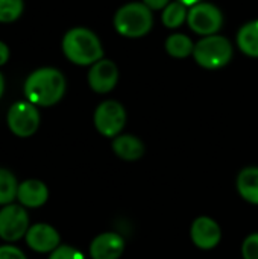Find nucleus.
<instances>
[{
	"instance_id": "f8f14e48",
	"label": "nucleus",
	"mask_w": 258,
	"mask_h": 259,
	"mask_svg": "<svg viewBox=\"0 0 258 259\" xmlns=\"http://www.w3.org/2000/svg\"><path fill=\"white\" fill-rule=\"evenodd\" d=\"M125 252V240L116 232H103L90 244L93 259H119Z\"/></svg>"
},
{
	"instance_id": "a211bd4d",
	"label": "nucleus",
	"mask_w": 258,
	"mask_h": 259,
	"mask_svg": "<svg viewBox=\"0 0 258 259\" xmlns=\"http://www.w3.org/2000/svg\"><path fill=\"white\" fill-rule=\"evenodd\" d=\"M187 15H189L187 6L176 0V2L169 3V5L163 9L161 20H163V24H164L166 27H169V29H176V27H179V26L187 20Z\"/></svg>"
},
{
	"instance_id": "b1692460",
	"label": "nucleus",
	"mask_w": 258,
	"mask_h": 259,
	"mask_svg": "<svg viewBox=\"0 0 258 259\" xmlns=\"http://www.w3.org/2000/svg\"><path fill=\"white\" fill-rule=\"evenodd\" d=\"M143 3L151 11H160V9H164L170 3V0H143Z\"/></svg>"
},
{
	"instance_id": "ddd939ff",
	"label": "nucleus",
	"mask_w": 258,
	"mask_h": 259,
	"mask_svg": "<svg viewBox=\"0 0 258 259\" xmlns=\"http://www.w3.org/2000/svg\"><path fill=\"white\" fill-rule=\"evenodd\" d=\"M49 199L47 185L38 179H27L18 185L17 200L24 208H40Z\"/></svg>"
},
{
	"instance_id": "4be33fe9",
	"label": "nucleus",
	"mask_w": 258,
	"mask_h": 259,
	"mask_svg": "<svg viewBox=\"0 0 258 259\" xmlns=\"http://www.w3.org/2000/svg\"><path fill=\"white\" fill-rule=\"evenodd\" d=\"M243 259H258V234L249 235L242 246Z\"/></svg>"
},
{
	"instance_id": "39448f33",
	"label": "nucleus",
	"mask_w": 258,
	"mask_h": 259,
	"mask_svg": "<svg viewBox=\"0 0 258 259\" xmlns=\"http://www.w3.org/2000/svg\"><path fill=\"white\" fill-rule=\"evenodd\" d=\"M6 123L9 131L20 138L32 137L40 127L38 106L29 100H20L11 105L6 114Z\"/></svg>"
},
{
	"instance_id": "f3484780",
	"label": "nucleus",
	"mask_w": 258,
	"mask_h": 259,
	"mask_svg": "<svg viewBox=\"0 0 258 259\" xmlns=\"http://www.w3.org/2000/svg\"><path fill=\"white\" fill-rule=\"evenodd\" d=\"M193 50H195L193 41L184 33H173L166 39V52L173 58L178 59L187 58L193 55Z\"/></svg>"
},
{
	"instance_id": "423d86ee",
	"label": "nucleus",
	"mask_w": 258,
	"mask_h": 259,
	"mask_svg": "<svg viewBox=\"0 0 258 259\" xmlns=\"http://www.w3.org/2000/svg\"><path fill=\"white\" fill-rule=\"evenodd\" d=\"M29 214L20 203H9L0 209V238L6 243H15L26 237L29 231Z\"/></svg>"
},
{
	"instance_id": "1a4fd4ad",
	"label": "nucleus",
	"mask_w": 258,
	"mask_h": 259,
	"mask_svg": "<svg viewBox=\"0 0 258 259\" xmlns=\"http://www.w3.org/2000/svg\"><path fill=\"white\" fill-rule=\"evenodd\" d=\"M88 85L94 93L106 94L117 85L119 80V70L117 65L109 59H100L91 65L88 71Z\"/></svg>"
},
{
	"instance_id": "9d476101",
	"label": "nucleus",
	"mask_w": 258,
	"mask_h": 259,
	"mask_svg": "<svg viewBox=\"0 0 258 259\" xmlns=\"http://www.w3.org/2000/svg\"><path fill=\"white\" fill-rule=\"evenodd\" d=\"M26 244L38 253H52L61 244L58 231L47 223H35L29 228L26 237Z\"/></svg>"
},
{
	"instance_id": "bb28decb",
	"label": "nucleus",
	"mask_w": 258,
	"mask_h": 259,
	"mask_svg": "<svg viewBox=\"0 0 258 259\" xmlns=\"http://www.w3.org/2000/svg\"><path fill=\"white\" fill-rule=\"evenodd\" d=\"M3 91H5V77H3V74L0 73V99H2V96H3Z\"/></svg>"
},
{
	"instance_id": "393cba45",
	"label": "nucleus",
	"mask_w": 258,
	"mask_h": 259,
	"mask_svg": "<svg viewBox=\"0 0 258 259\" xmlns=\"http://www.w3.org/2000/svg\"><path fill=\"white\" fill-rule=\"evenodd\" d=\"M8 61H9V47L3 41H0V67L5 65Z\"/></svg>"
},
{
	"instance_id": "f257e3e1",
	"label": "nucleus",
	"mask_w": 258,
	"mask_h": 259,
	"mask_svg": "<svg viewBox=\"0 0 258 259\" xmlns=\"http://www.w3.org/2000/svg\"><path fill=\"white\" fill-rule=\"evenodd\" d=\"M23 90L26 100L35 106H53L64 97L65 77L56 68H38L27 76Z\"/></svg>"
},
{
	"instance_id": "aec40b11",
	"label": "nucleus",
	"mask_w": 258,
	"mask_h": 259,
	"mask_svg": "<svg viewBox=\"0 0 258 259\" xmlns=\"http://www.w3.org/2000/svg\"><path fill=\"white\" fill-rule=\"evenodd\" d=\"M23 12V0H0V23H12Z\"/></svg>"
},
{
	"instance_id": "7ed1b4c3",
	"label": "nucleus",
	"mask_w": 258,
	"mask_h": 259,
	"mask_svg": "<svg viewBox=\"0 0 258 259\" xmlns=\"http://www.w3.org/2000/svg\"><path fill=\"white\" fill-rule=\"evenodd\" d=\"M152 24V11L144 3H128L114 15L116 30L126 38H141L148 35Z\"/></svg>"
},
{
	"instance_id": "412c9836",
	"label": "nucleus",
	"mask_w": 258,
	"mask_h": 259,
	"mask_svg": "<svg viewBox=\"0 0 258 259\" xmlns=\"http://www.w3.org/2000/svg\"><path fill=\"white\" fill-rule=\"evenodd\" d=\"M49 259H85L84 258V255L78 250V249H75V247H71V246H59L58 249H55L52 253H50V256Z\"/></svg>"
},
{
	"instance_id": "4468645a",
	"label": "nucleus",
	"mask_w": 258,
	"mask_h": 259,
	"mask_svg": "<svg viewBox=\"0 0 258 259\" xmlns=\"http://www.w3.org/2000/svg\"><path fill=\"white\" fill-rule=\"evenodd\" d=\"M113 150L123 161H137L144 153V144L134 135H117L113 140Z\"/></svg>"
},
{
	"instance_id": "dca6fc26",
	"label": "nucleus",
	"mask_w": 258,
	"mask_h": 259,
	"mask_svg": "<svg viewBox=\"0 0 258 259\" xmlns=\"http://www.w3.org/2000/svg\"><path fill=\"white\" fill-rule=\"evenodd\" d=\"M237 46L245 55L258 58V20L242 26L237 33Z\"/></svg>"
},
{
	"instance_id": "6e6552de",
	"label": "nucleus",
	"mask_w": 258,
	"mask_h": 259,
	"mask_svg": "<svg viewBox=\"0 0 258 259\" xmlns=\"http://www.w3.org/2000/svg\"><path fill=\"white\" fill-rule=\"evenodd\" d=\"M187 23L193 32L202 36L216 35L224 23V15L220 9L211 3L201 2L189 9Z\"/></svg>"
},
{
	"instance_id": "2eb2a0df",
	"label": "nucleus",
	"mask_w": 258,
	"mask_h": 259,
	"mask_svg": "<svg viewBox=\"0 0 258 259\" xmlns=\"http://www.w3.org/2000/svg\"><path fill=\"white\" fill-rule=\"evenodd\" d=\"M237 190L246 202L258 205V167H248L239 173Z\"/></svg>"
},
{
	"instance_id": "6ab92c4d",
	"label": "nucleus",
	"mask_w": 258,
	"mask_h": 259,
	"mask_svg": "<svg viewBox=\"0 0 258 259\" xmlns=\"http://www.w3.org/2000/svg\"><path fill=\"white\" fill-rule=\"evenodd\" d=\"M17 178L6 168H0V206L9 205L17 200L18 191Z\"/></svg>"
},
{
	"instance_id": "9b49d317",
	"label": "nucleus",
	"mask_w": 258,
	"mask_h": 259,
	"mask_svg": "<svg viewBox=\"0 0 258 259\" xmlns=\"http://www.w3.org/2000/svg\"><path fill=\"white\" fill-rule=\"evenodd\" d=\"M192 241L202 250L214 249L222 240L220 226L210 217H199L193 222L190 229Z\"/></svg>"
},
{
	"instance_id": "f03ea898",
	"label": "nucleus",
	"mask_w": 258,
	"mask_h": 259,
	"mask_svg": "<svg viewBox=\"0 0 258 259\" xmlns=\"http://www.w3.org/2000/svg\"><path fill=\"white\" fill-rule=\"evenodd\" d=\"M65 58L76 65H93L103 59L102 42L94 32L85 27L70 29L62 38Z\"/></svg>"
},
{
	"instance_id": "20e7f679",
	"label": "nucleus",
	"mask_w": 258,
	"mask_h": 259,
	"mask_svg": "<svg viewBox=\"0 0 258 259\" xmlns=\"http://www.w3.org/2000/svg\"><path fill=\"white\" fill-rule=\"evenodd\" d=\"M193 58L202 68L219 70L233 59V46L220 35L204 36L195 44Z\"/></svg>"
},
{
	"instance_id": "0eeeda50",
	"label": "nucleus",
	"mask_w": 258,
	"mask_h": 259,
	"mask_svg": "<svg viewBox=\"0 0 258 259\" xmlns=\"http://www.w3.org/2000/svg\"><path fill=\"white\" fill-rule=\"evenodd\" d=\"M93 120L99 134L108 138H116L125 127L126 111L122 103L116 100H105L96 108Z\"/></svg>"
},
{
	"instance_id": "5701e85b",
	"label": "nucleus",
	"mask_w": 258,
	"mask_h": 259,
	"mask_svg": "<svg viewBox=\"0 0 258 259\" xmlns=\"http://www.w3.org/2000/svg\"><path fill=\"white\" fill-rule=\"evenodd\" d=\"M0 259H27L26 255L15 246L5 244L0 246Z\"/></svg>"
},
{
	"instance_id": "a878e982",
	"label": "nucleus",
	"mask_w": 258,
	"mask_h": 259,
	"mask_svg": "<svg viewBox=\"0 0 258 259\" xmlns=\"http://www.w3.org/2000/svg\"><path fill=\"white\" fill-rule=\"evenodd\" d=\"M178 2H181V3H182V5H186L187 8H192V6H195V5L201 3L202 0H178Z\"/></svg>"
}]
</instances>
